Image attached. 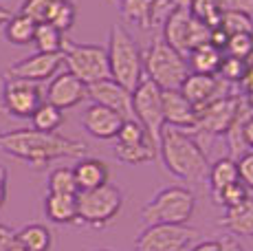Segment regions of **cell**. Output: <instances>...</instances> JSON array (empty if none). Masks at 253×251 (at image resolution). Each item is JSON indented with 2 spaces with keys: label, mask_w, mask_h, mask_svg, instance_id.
<instances>
[{
  "label": "cell",
  "mask_w": 253,
  "mask_h": 251,
  "mask_svg": "<svg viewBox=\"0 0 253 251\" xmlns=\"http://www.w3.org/2000/svg\"><path fill=\"white\" fill-rule=\"evenodd\" d=\"M0 150L13 159L27 161L33 167H44L55 159H82L88 152V146L57 132L20 128L4 134L0 132Z\"/></svg>",
  "instance_id": "1"
},
{
  "label": "cell",
  "mask_w": 253,
  "mask_h": 251,
  "mask_svg": "<svg viewBox=\"0 0 253 251\" xmlns=\"http://www.w3.org/2000/svg\"><path fill=\"white\" fill-rule=\"evenodd\" d=\"M159 157L169 174L187 183H201L207 178L209 159L192 132L178 128H165L159 141Z\"/></svg>",
  "instance_id": "2"
},
{
  "label": "cell",
  "mask_w": 253,
  "mask_h": 251,
  "mask_svg": "<svg viewBox=\"0 0 253 251\" xmlns=\"http://www.w3.org/2000/svg\"><path fill=\"white\" fill-rule=\"evenodd\" d=\"M106 55H108L110 77L132 93L139 82L143 80V55H141L139 44L134 42V38L130 36L126 27H110Z\"/></svg>",
  "instance_id": "3"
},
{
  "label": "cell",
  "mask_w": 253,
  "mask_h": 251,
  "mask_svg": "<svg viewBox=\"0 0 253 251\" xmlns=\"http://www.w3.org/2000/svg\"><path fill=\"white\" fill-rule=\"evenodd\" d=\"M196 209V196L189 187L169 185L163 187L152 201L141 209V220L145 225H187Z\"/></svg>",
  "instance_id": "4"
},
{
  "label": "cell",
  "mask_w": 253,
  "mask_h": 251,
  "mask_svg": "<svg viewBox=\"0 0 253 251\" xmlns=\"http://www.w3.org/2000/svg\"><path fill=\"white\" fill-rule=\"evenodd\" d=\"M143 71L150 82L159 86L161 90H174L183 84V80L189 73L187 57L183 53L168 44L161 36L150 42L148 51L143 53Z\"/></svg>",
  "instance_id": "5"
},
{
  "label": "cell",
  "mask_w": 253,
  "mask_h": 251,
  "mask_svg": "<svg viewBox=\"0 0 253 251\" xmlns=\"http://www.w3.org/2000/svg\"><path fill=\"white\" fill-rule=\"evenodd\" d=\"M121 205H124V194L113 183L77 192V223L104 227L121 211Z\"/></svg>",
  "instance_id": "6"
},
{
  "label": "cell",
  "mask_w": 253,
  "mask_h": 251,
  "mask_svg": "<svg viewBox=\"0 0 253 251\" xmlns=\"http://www.w3.org/2000/svg\"><path fill=\"white\" fill-rule=\"evenodd\" d=\"M62 55H64L66 71L75 75L80 82H84L86 86L110 77L106 46H101V44H77V42L64 40Z\"/></svg>",
  "instance_id": "7"
},
{
  "label": "cell",
  "mask_w": 253,
  "mask_h": 251,
  "mask_svg": "<svg viewBox=\"0 0 253 251\" xmlns=\"http://www.w3.org/2000/svg\"><path fill=\"white\" fill-rule=\"evenodd\" d=\"M132 117L143 126L148 137L159 146L161 134L165 130L163 90L154 82H150L148 77H143L137 84V88L132 90Z\"/></svg>",
  "instance_id": "8"
},
{
  "label": "cell",
  "mask_w": 253,
  "mask_h": 251,
  "mask_svg": "<svg viewBox=\"0 0 253 251\" xmlns=\"http://www.w3.org/2000/svg\"><path fill=\"white\" fill-rule=\"evenodd\" d=\"M198 238L189 225H150L137 236L134 251H183Z\"/></svg>",
  "instance_id": "9"
},
{
  "label": "cell",
  "mask_w": 253,
  "mask_h": 251,
  "mask_svg": "<svg viewBox=\"0 0 253 251\" xmlns=\"http://www.w3.org/2000/svg\"><path fill=\"white\" fill-rule=\"evenodd\" d=\"M2 104L11 117L31 119L36 108L42 104V90L36 82L7 77L2 84Z\"/></svg>",
  "instance_id": "10"
},
{
  "label": "cell",
  "mask_w": 253,
  "mask_h": 251,
  "mask_svg": "<svg viewBox=\"0 0 253 251\" xmlns=\"http://www.w3.org/2000/svg\"><path fill=\"white\" fill-rule=\"evenodd\" d=\"M238 106H240V97H227L213 99L209 104L196 108L198 113V124L194 132H207L209 137H218V134H227L233 124V117L238 113ZM192 132V134H194Z\"/></svg>",
  "instance_id": "11"
},
{
  "label": "cell",
  "mask_w": 253,
  "mask_h": 251,
  "mask_svg": "<svg viewBox=\"0 0 253 251\" xmlns=\"http://www.w3.org/2000/svg\"><path fill=\"white\" fill-rule=\"evenodd\" d=\"M62 64H64L62 53H33V55L24 57V60L13 62L7 69V77L36 82L38 84V82H46L53 75H57Z\"/></svg>",
  "instance_id": "12"
},
{
  "label": "cell",
  "mask_w": 253,
  "mask_h": 251,
  "mask_svg": "<svg viewBox=\"0 0 253 251\" xmlns=\"http://www.w3.org/2000/svg\"><path fill=\"white\" fill-rule=\"evenodd\" d=\"M229 86L231 84H227L225 80H218L216 75H201L189 71L187 77L183 80V84L178 86V90L194 108H201V106H205L213 99L227 97Z\"/></svg>",
  "instance_id": "13"
},
{
  "label": "cell",
  "mask_w": 253,
  "mask_h": 251,
  "mask_svg": "<svg viewBox=\"0 0 253 251\" xmlns=\"http://www.w3.org/2000/svg\"><path fill=\"white\" fill-rule=\"evenodd\" d=\"M84 99H88V86L84 82H80L69 71L53 75L51 82L46 86V101L53 104L60 110L75 108L77 104H82Z\"/></svg>",
  "instance_id": "14"
},
{
  "label": "cell",
  "mask_w": 253,
  "mask_h": 251,
  "mask_svg": "<svg viewBox=\"0 0 253 251\" xmlns=\"http://www.w3.org/2000/svg\"><path fill=\"white\" fill-rule=\"evenodd\" d=\"M88 99L92 104L106 106V108L119 113L124 119H134L132 117V93L117 84L113 77L99 80L88 86Z\"/></svg>",
  "instance_id": "15"
},
{
  "label": "cell",
  "mask_w": 253,
  "mask_h": 251,
  "mask_svg": "<svg viewBox=\"0 0 253 251\" xmlns=\"http://www.w3.org/2000/svg\"><path fill=\"white\" fill-rule=\"evenodd\" d=\"M163 119L165 126L194 132L198 124V113L192 104L181 95V90H163Z\"/></svg>",
  "instance_id": "16"
},
{
  "label": "cell",
  "mask_w": 253,
  "mask_h": 251,
  "mask_svg": "<svg viewBox=\"0 0 253 251\" xmlns=\"http://www.w3.org/2000/svg\"><path fill=\"white\" fill-rule=\"evenodd\" d=\"M121 124H124V117L115 110L106 108V106L99 104H90L88 108L82 115V126L84 130L95 139H101V141H108V139H115L117 132H119Z\"/></svg>",
  "instance_id": "17"
},
{
  "label": "cell",
  "mask_w": 253,
  "mask_h": 251,
  "mask_svg": "<svg viewBox=\"0 0 253 251\" xmlns=\"http://www.w3.org/2000/svg\"><path fill=\"white\" fill-rule=\"evenodd\" d=\"M189 25H192V13L187 7H176L169 11V16L163 20V40L168 42L172 49H176L178 53L187 55V33Z\"/></svg>",
  "instance_id": "18"
},
{
  "label": "cell",
  "mask_w": 253,
  "mask_h": 251,
  "mask_svg": "<svg viewBox=\"0 0 253 251\" xmlns=\"http://www.w3.org/2000/svg\"><path fill=\"white\" fill-rule=\"evenodd\" d=\"M220 225L227 227L236 238H251L253 236V196H247L238 205H231L222 211Z\"/></svg>",
  "instance_id": "19"
},
{
  "label": "cell",
  "mask_w": 253,
  "mask_h": 251,
  "mask_svg": "<svg viewBox=\"0 0 253 251\" xmlns=\"http://www.w3.org/2000/svg\"><path fill=\"white\" fill-rule=\"evenodd\" d=\"M73 174H75V183L80 192L95 190V187H101L108 183V166L101 159L82 157L77 159L75 167H73Z\"/></svg>",
  "instance_id": "20"
},
{
  "label": "cell",
  "mask_w": 253,
  "mask_h": 251,
  "mask_svg": "<svg viewBox=\"0 0 253 251\" xmlns=\"http://www.w3.org/2000/svg\"><path fill=\"white\" fill-rule=\"evenodd\" d=\"M44 214L57 225L77 223V194H46Z\"/></svg>",
  "instance_id": "21"
},
{
  "label": "cell",
  "mask_w": 253,
  "mask_h": 251,
  "mask_svg": "<svg viewBox=\"0 0 253 251\" xmlns=\"http://www.w3.org/2000/svg\"><path fill=\"white\" fill-rule=\"evenodd\" d=\"M189 60L187 66L192 73H201V75H218V69H220V62H222V51L207 44H201L196 49H192L187 53Z\"/></svg>",
  "instance_id": "22"
},
{
  "label": "cell",
  "mask_w": 253,
  "mask_h": 251,
  "mask_svg": "<svg viewBox=\"0 0 253 251\" xmlns=\"http://www.w3.org/2000/svg\"><path fill=\"white\" fill-rule=\"evenodd\" d=\"M16 243L24 251H48L53 245V236L46 225L31 223L16 231Z\"/></svg>",
  "instance_id": "23"
},
{
  "label": "cell",
  "mask_w": 253,
  "mask_h": 251,
  "mask_svg": "<svg viewBox=\"0 0 253 251\" xmlns=\"http://www.w3.org/2000/svg\"><path fill=\"white\" fill-rule=\"evenodd\" d=\"M207 183L211 187V194L213 192H220L225 187L233 185V183H240L238 178V166L231 157H222L218 159L213 166H209V172H207Z\"/></svg>",
  "instance_id": "24"
},
{
  "label": "cell",
  "mask_w": 253,
  "mask_h": 251,
  "mask_svg": "<svg viewBox=\"0 0 253 251\" xmlns=\"http://www.w3.org/2000/svg\"><path fill=\"white\" fill-rule=\"evenodd\" d=\"M36 27L38 25L29 16L16 13V16H11L4 22V38H7V42H11L16 46L31 44L33 36H36Z\"/></svg>",
  "instance_id": "25"
},
{
  "label": "cell",
  "mask_w": 253,
  "mask_h": 251,
  "mask_svg": "<svg viewBox=\"0 0 253 251\" xmlns=\"http://www.w3.org/2000/svg\"><path fill=\"white\" fill-rule=\"evenodd\" d=\"M115 157L128 166H143V163H152L159 157V146H154L152 141L139 143V146H119L117 143Z\"/></svg>",
  "instance_id": "26"
},
{
  "label": "cell",
  "mask_w": 253,
  "mask_h": 251,
  "mask_svg": "<svg viewBox=\"0 0 253 251\" xmlns=\"http://www.w3.org/2000/svg\"><path fill=\"white\" fill-rule=\"evenodd\" d=\"M62 124H64V110L55 108L48 101H42L31 115V128L40 132H57Z\"/></svg>",
  "instance_id": "27"
},
{
  "label": "cell",
  "mask_w": 253,
  "mask_h": 251,
  "mask_svg": "<svg viewBox=\"0 0 253 251\" xmlns=\"http://www.w3.org/2000/svg\"><path fill=\"white\" fill-rule=\"evenodd\" d=\"M64 33L57 31L48 22H40L36 27V36H33V44H36L38 53H62L64 46Z\"/></svg>",
  "instance_id": "28"
},
{
  "label": "cell",
  "mask_w": 253,
  "mask_h": 251,
  "mask_svg": "<svg viewBox=\"0 0 253 251\" xmlns=\"http://www.w3.org/2000/svg\"><path fill=\"white\" fill-rule=\"evenodd\" d=\"M121 13L130 25L152 27V0H121Z\"/></svg>",
  "instance_id": "29"
},
{
  "label": "cell",
  "mask_w": 253,
  "mask_h": 251,
  "mask_svg": "<svg viewBox=\"0 0 253 251\" xmlns=\"http://www.w3.org/2000/svg\"><path fill=\"white\" fill-rule=\"evenodd\" d=\"M48 194H77V183L73 167H55L51 170V174L46 178Z\"/></svg>",
  "instance_id": "30"
},
{
  "label": "cell",
  "mask_w": 253,
  "mask_h": 251,
  "mask_svg": "<svg viewBox=\"0 0 253 251\" xmlns=\"http://www.w3.org/2000/svg\"><path fill=\"white\" fill-rule=\"evenodd\" d=\"M187 9L196 20L205 22V25L211 29L218 27L220 16H222V9H220V4H218V0H189Z\"/></svg>",
  "instance_id": "31"
},
{
  "label": "cell",
  "mask_w": 253,
  "mask_h": 251,
  "mask_svg": "<svg viewBox=\"0 0 253 251\" xmlns=\"http://www.w3.org/2000/svg\"><path fill=\"white\" fill-rule=\"evenodd\" d=\"M218 27L227 33V36H236V33H251L253 31V16L245 11H222Z\"/></svg>",
  "instance_id": "32"
},
{
  "label": "cell",
  "mask_w": 253,
  "mask_h": 251,
  "mask_svg": "<svg viewBox=\"0 0 253 251\" xmlns=\"http://www.w3.org/2000/svg\"><path fill=\"white\" fill-rule=\"evenodd\" d=\"M115 139L119 146H139V143L152 141L137 119H124V124H121V128H119V132H117ZM154 146H157V143H154Z\"/></svg>",
  "instance_id": "33"
},
{
  "label": "cell",
  "mask_w": 253,
  "mask_h": 251,
  "mask_svg": "<svg viewBox=\"0 0 253 251\" xmlns=\"http://www.w3.org/2000/svg\"><path fill=\"white\" fill-rule=\"evenodd\" d=\"M75 18H77L75 2H73V0H60V4L53 9L51 18H48V25H53L57 31L66 33L73 25H75Z\"/></svg>",
  "instance_id": "34"
},
{
  "label": "cell",
  "mask_w": 253,
  "mask_h": 251,
  "mask_svg": "<svg viewBox=\"0 0 253 251\" xmlns=\"http://www.w3.org/2000/svg\"><path fill=\"white\" fill-rule=\"evenodd\" d=\"M57 4H60V0H24L20 13L29 16L36 25H40V22H48L53 9H55Z\"/></svg>",
  "instance_id": "35"
},
{
  "label": "cell",
  "mask_w": 253,
  "mask_h": 251,
  "mask_svg": "<svg viewBox=\"0 0 253 251\" xmlns=\"http://www.w3.org/2000/svg\"><path fill=\"white\" fill-rule=\"evenodd\" d=\"M247 69H249V64H247L245 60H238V57H231V55H222L218 73H220V77L227 84H236V82H242Z\"/></svg>",
  "instance_id": "36"
},
{
  "label": "cell",
  "mask_w": 253,
  "mask_h": 251,
  "mask_svg": "<svg viewBox=\"0 0 253 251\" xmlns=\"http://www.w3.org/2000/svg\"><path fill=\"white\" fill-rule=\"evenodd\" d=\"M225 53L231 57H238V60H249L253 55V44H251V38L249 33H236V36H229L225 44Z\"/></svg>",
  "instance_id": "37"
},
{
  "label": "cell",
  "mask_w": 253,
  "mask_h": 251,
  "mask_svg": "<svg viewBox=\"0 0 253 251\" xmlns=\"http://www.w3.org/2000/svg\"><path fill=\"white\" fill-rule=\"evenodd\" d=\"M247 196H249V190H247L242 183H233V185L225 187V190L213 192V201H216V205H220L222 209H227V207H231V205H238V203L245 201Z\"/></svg>",
  "instance_id": "38"
},
{
  "label": "cell",
  "mask_w": 253,
  "mask_h": 251,
  "mask_svg": "<svg viewBox=\"0 0 253 251\" xmlns=\"http://www.w3.org/2000/svg\"><path fill=\"white\" fill-rule=\"evenodd\" d=\"M238 178L247 190H253V150H245L238 157Z\"/></svg>",
  "instance_id": "39"
},
{
  "label": "cell",
  "mask_w": 253,
  "mask_h": 251,
  "mask_svg": "<svg viewBox=\"0 0 253 251\" xmlns=\"http://www.w3.org/2000/svg\"><path fill=\"white\" fill-rule=\"evenodd\" d=\"M222 11H245L253 16V0H218Z\"/></svg>",
  "instance_id": "40"
},
{
  "label": "cell",
  "mask_w": 253,
  "mask_h": 251,
  "mask_svg": "<svg viewBox=\"0 0 253 251\" xmlns=\"http://www.w3.org/2000/svg\"><path fill=\"white\" fill-rule=\"evenodd\" d=\"M218 251H245V247L236 236H225L222 240H218Z\"/></svg>",
  "instance_id": "41"
},
{
  "label": "cell",
  "mask_w": 253,
  "mask_h": 251,
  "mask_svg": "<svg viewBox=\"0 0 253 251\" xmlns=\"http://www.w3.org/2000/svg\"><path fill=\"white\" fill-rule=\"evenodd\" d=\"M242 143H245V148L253 150V117H249V122L242 128Z\"/></svg>",
  "instance_id": "42"
},
{
  "label": "cell",
  "mask_w": 253,
  "mask_h": 251,
  "mask_svg": "<svg viewBox=\"0 0 253 251\" xmlns=\"http://www.w3.org/2000/svg\"><path fill=\"white\" fill-rule=\"evenodd\" d=\"M13 234H16V231H11L9 227L0 225V251H4L9 245L13 243Z\"/></svg>",
  "instance_id": "43"
},
{
  "label": "cell",
  "mask_w": 253,
  "mask_h": 251,
  "mask_svg": "<svg viewBox=\"0 0 253 251\" xmlns=\"http://www.w3.org/2000/svg\"><path fill=\"white\" fill-rule=\"evenodd\" d=\"M4 201H7V170L0 166V209H2Z\"/></svg>",
  "instance_id": "44"
},
{
  "label": "cell",
  "mask_w": 253,
  "mask_h": 251,
  "mask_svg": "<svg viewBox=\"0 0 253 251\" xmlns=\"http://www.w3.org/2000/svg\"><path fill=\"white\" fill-rule=\"evenodd\" d=\"M242 88H245V95L253 93V64H249L245 77H242Z\"/></svg>",
  "instance_id": "45"
},
{
  "label": "cell",
  "mask_w": 253,
  "mask_h": 251,
  "mask_svg": "<svg viewBox=\"0 0 253 251\" xmlns=\"http://www.w3.org/2000/svg\"><path fill=\"white\" fill-rule=\"evenodd\" d=\"M189 251H218V240H203V243L194 245Z\"/></svg>",
  "instance_id": "46"
},
{
  "label": "cell",
  "mask_w": 253,
  "mask_h": 251,
  "mask_svg": "<svg viewBox=\"0 0 253 251\" xmlns=\"http://www.w3.org/2000/svg\"><path fill=\"white\" fill-rule=\"evenodd\" d=\"M9 18H11V13H9L4 7H0V27H4V22H7Z\"/></svg>",
  "instance_id": "47"
},
{
  "label": "cell",
  "mask_w": 253,
  "mask_h": 251,
  "mask_svg": "<svg viewBox=\"0 0 253 251\" xmlns=\"http://www.w3.org/2000/svg\"><path fill=\"white\" fill-rule=\"evenodd\" d=\"M4 251H24V249L20 247V245H18V243H16V234H13V243H11V245H9V247H7V249H4Z\"/></svg>",
  "instance_id": "48"
},
{
  "label": "cell",
  "mask_w": 253,
  "mask_h": 251,
  "mask_svg": "<svg viewBox=\"0 0 253 251\" xmlns=\"http://www.w3.org/2000/svg\"><path fill=\"white\" fill-rule=\"evenodd\" d=\"M249 38H251V44H253V31H251V33H249Z\"/></svg>",
  "instance_id": "49"
},
{
  "label": "cell",
  "mask_w": 253,
  "mask_h": 251,
  "mask_svg": "<svg viewBox=\"0 0 253 251\" xmlns=\"http://www.w3.org/2000/svg\"><path fill=\"white\" fill-rule=\"evenodd\" d=\"M99 251H110V249H99Z\"/></svg>",
  "instance_id": "50"
}]
</instances>
